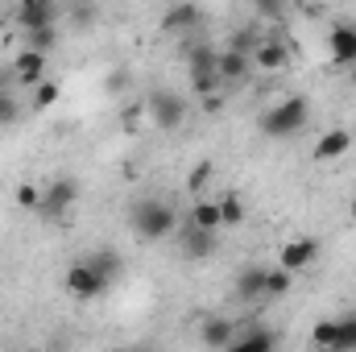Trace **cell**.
<instances>
[{"label": "cell", "instance_id": "f546056e", "mask_svg": "<svg viewBox=\"0 0 356 352\" xmlns=\"http://www.w3.org/2000/svg\"><path fill=\"white\" fill-rule=\"evenodd\" d=\"M29 46H33V50H50V46H54V25L29 29Z\"/></svg>", "mask_w": 356, "mask_h": 352}, {"label": "cell", "instance_id": "9a60e30c", "mask_svg": "<svg viewBox=\"0 0 356 352\" xmlns=\"http://www.w3.org/2000/svg\"><path fill=\"white\" fill-rule=\"evenodd\" d=\"M236 298H241V303L266 298V269H261V265H245V269L236 273Z\"/></svg>", "mask_w": 356, "mask_h": 352}, {"label": "cell", "instance_id": "83f0119b", "mask_svg": "<svg viewBox=\"0 0 356 352\" xmlns=\"http://www.w3.org/2000/svg\"><path fill=\"white\" fill-rule=\"evenodd\" d=\"M17 203L38 211V203H42V186H38V182H21V186H17Z\"/></svg>", "mask_w": 356, "mask_h": 352}, {"label": "cell", "instance_id": "6da1fadb", "mask_svg": "<svg viewBox=\"0 0 356 352\" xmlns=\"http://www.w3.org/2000/svg\"><path fill=\"white\" fill-rule=\"evenodd\" d=\"M175 228H178V211L166 199H141L133 207V232L141 241H166V237H175Z\"/></svg>", "mask_w": 356, "mask_h": 352}, {"label": "cell", "instance_id": "d6a6232c", "mask_svg": "<svg viewBox=\"0 0 356 352\" xmlns=\"http://www.w3.org/2000/svg\"><path fill=\"white\" fill-rule=\"evenodd\" d=\"M348 79H353V88H356V63H353V67H348Z\"/></svg>", "mask_w": 356, "mask_h": 352}, {"label": "cell", "instance_id": "5b68a950", "mask_svg": "<svg viewBox=\"0 0 356 352\" xmlns=\"http://www.w3.org/2000/svg\"><path fill=\"white\" fill-rule=\"evenodd\" d=\"M175 237H178V253H182L186 262H207V257L216 253V245H220L211 228H199V224H191V220H178Z\"/></svg>", "mask_w": 356, "mask_h": 352}, {"label": "cell", "instance_id": "7a4b0ae2", "mask_svg": "<svg viewBox=\"0 0 356 352\" xmlns=\"http://www.w3.org/2000/svg\"><path fill=\"white\" fill-rule=\"evenodd\" d=\"M307 120H311V104L302 95H282L266 116H261V133L266 137H294Z\"/></svg>", "mask_w": 356, "mask_h": 352}, {"label": "cell", "instance_id": "9c48e42d", "mask_svg": "<svg viewBox=\"0 0 356 352\" xmlns=\"http://www.w3.org/2000/svg\"><path fill=\"white\" fill-rule=\"evenodd\" d=\"M315 257H319V241H315V237H290V241H282V249H277V265L290 269V273L307 269Z\"/></svg>", "mask_w": 356, "mask_h": 352}, {"label": "cell", "instance_id": "3957f363", "mask_svg": "<svg viewBox=\"0 0 356 352\" xmlns=\"http://www.w3.org/2000/svg\"><path fill=\"white\" fill-rule=\"evenodd\" d=\"M145 116L154 120V129H162V133H170L178 129L182 120H186V104H182V95L170 88H154L145 95Z\"/></svg>", "mask_w": 356, "mask_h": 352}, {"label": "cell", "instance_id": "f1b7e54d", "mask_svg": "<svg viewBox=\"0 0 356 352\" xmlns=\"http://www.w3.org/2000/svg\"><path fill=\"white\" fill-rule=\"evenodd\" d=\"M216 178V170H211V162H199L195 170H191V178H186V191H203L207 182Z\"/></svg>", "mask_w": 356, "mask_h": 352}, {"label": "cell", "instance_id": "52a82bcc", "mask_svg": "<svg viewBox=\"0 0 356 352\" xmlns=\"http://www.w3.org/2000/svg\"><path fill=\"white\" fill-rule=\"evenodd\" d=\"M8 71H13V83H21V88H33V83H42V79H46V50H33V46H25L21 54H13Z\"/></svg>", "mask_w": 356, "mask_h": 352}, {"label": "cell", "instance_id": "277c9868", "mask_svg": "<svg viewBox=\"0 0 356 352\" xmlns=\"http://www.w3.org/2000/svg\"><path fill=\"white\" fill-rule=\"evenodd\" d=\"M75 203H79V182H75V178H54V182L42 186V203H38V211H42L46 220L63 224V220L71 216Z\"/></svg>", "mask_w": 356, "mask_h": 352}, {"label": "cell", "instance_id": "ffe728a7", "mask_svg": "<svg viewBox=\"0 0 356 352\" xmlns=\"http://www.w3.org/2000/svg\"><path fill=\"white\" fill-rule=\"evenodd\" d=\"M220 50H211V46H195L191 50V75H220Z\"/></svg>", "mask_w": 356, "mask_h": 352}, {"label": "cell", "instance_id": "8992f818", "mask_svg": "<svg viewBox=\"0 0 356 352\" xmlns=\"http://www.w3.org/2000/svg\"><path fill=\"white\" fill-rule=\"evenodd\" d=\"M104 290H108V278L91 265V257L88 262H75L71 269H67V294H71V298L88 303V298H99Z\"/></svg>", "mask_w": 356, "mask_h": 352}, {"label": "cell", "instance_id": "d6986e66", "mask_svg": "<svg viewBox=\"0 0 356 352\" xmlns=\"http://www.w3.org/2000/svg\"><path fill=\"white\" fill-rule=\"evenodd\" d=\"M186 220H191V224H199V228L220 232V228H224V224H220V199H199V203L186 211Z\"/></svg>", "mask_w": 356, "mask_h": 352}, {"label": "cell", "instance_id": "484cf974", "mask_svg": "<svg viewBox=\"0 0 356 352\" xmlns=\"http://www.w3.org/2000/svg\"><path fill=\"white\" fill-rule=\"evenodd\" d=\"M311 344H315V349H336V319H323V323H315V332H311Z\"/></svg>", "mask_w": 356, "mask_h": 352}, {"label": "cell", "instance_id": "1f68e13d", "mask_svg": "<svg viewBox=\"0 0 356 352\" xmlns=\"http://www.w3.org/2000/svg\"><path fill=\"white\" fill-rule=\"evenodd\" d=\"M348 220H353V224H356V199H353V203H348Z\"/></svg>", "mask_w": 356, "mask_h": 352}, {"label": "cell", "instance_id": "e575fe53", "mask_svg": "<svg viewBox=\"0 0 356 352\" xmlns=\"http://www.w3.org/2000/svg\"><path fill=\"white\" fill-rule=\"evenodd\" d=\"M353 145H356V125H353Z\"/></svg>", "mask_w": 356, "mask_h": 352}, {"label": "cell", "instance_id": "4316f807", "mask_svg": "<svg viewBox=\"0 0 356 352\" xmlns=\"http://www.w3.org/2000/svg\"><path fill=\"white\" fill-rule=\"evenodd\" d=\"M286 4H290V0H253V13H257L261 21H277V17L286 13Z\"/></svg>", "mask_w": 356, "mask_h": 352}, {"label": "cell", "instance_id": "ac0fdd59", "mask_svg": "<svg viewBox=\"0 0 356 352\" xmlns=\"http://www.w3.org/2000/svg\"><path fill=\"white\" fill-rule=\"evenodd\" d=\"M245 216H249V203H245L236 191L220 195V224H224V228H241V224H245Z\"/></svg>", "mask_w": 356, "mask_h": 352}, {"label": "cell", "instance_id": "4fadbf2b", "mask_svg": "<svg viewBox=\"0 0 356 352\" xmlns=\"http://www.w3.org/2000/svg\"><path fill=\"white\" fill-rule=\"evenodd\" d=\"M199 340H203L207 349H232V340H236V323H232V319L211 315V319H203V323H199Z\"/></svg>", "mask_w": 356, "mask_h": 352}, {"label": "cell", "instance_id": "7402d4cb", "mask_svg": "<svg viewBox=\"0 0 356 352\" xmlns=\"http://www.w3.org/2000/svg\"><path fill=\"white\" fill-rule=\"evenodd\" d=\"M290 286H294V273L290 269H266V298H282V294H290Z\"/></svg>", "mask_w": 356, "mask_h": 352}, {"label": "cell", "instance_id": "8fae6325", "mask_svg": "<svg viewBox=\"0 0 356 352\" xmlns=\"http://www.w3.org/2000/svg\"><path fill=\"white\" fill-rule=\"evenodd\" d=\"M327 54L336 67H353L356 63V25H336L327 33Z\"/></svg>", "mask_w": 356, "mask_h": 352}, {"label": "cell", "instance_id": "2e32d148", "mask_svg": "<svg viewBox=\"0 0 356 352\" xmlns=\"http://www.w3.org/2000/svg\"><path fill=\"white\" fill-rule=\"evenodd\" d=\"M17 25L29 33V29H42V25H54V8L42 4V0H21L17 8Z\"/></svg>", "mask_w": 356, "mask_h": 352}, {"label": "cell", "instance_id": "5bb4252c", "mask_svg": "<svg viewBox=\"0 0 356 352\" xmlns=\"http://www.w3.org/2000/svg\"><path fill=\"white\" fill-rule=\"evenodd\" d=\"M203 21V13H199V4H191V0H178L166 8V17H162V29L166 33H186V29H195Z\"/></svg>", "mask_w": 356, "mask_h": 352}, {"label": "cell", "instance_id": "d4e9b609", "mask_svg": "<svg viewBox=\"0 0 356 352\" xmlns=\"http://www.w3.org/2000/svg\"><path fill=\"white\" fill-rule=\"evenodd\" d=\"M348 349H356V315L336 319V352H348Z\"/></svg>", "mask_w": 356, "mask_h": 352}, {"label": "cell", "instance_id": "4dcf8cb0", "mask_svg": "<svg viewBox=\"0 0 356 352\" xmlns=\"http://www.w3.org/2000/svg\"><path fill=\"white\" fill-rule=\"evenodd\" d=\"M220 104H224V99H220V95H216V91H211V95H203V108H207V112H216V108H220Z\"/></svg>", "mask_w": 356, "mask_h": 352}, {"label": "cell", "instance_id": "836d02e7", "mask_svg": "<svg viewBox=\"0 0 356 352\" xmlns=\"http://www.w3.org/2000/svg\"><path fill=\"white\" fill-rule=\"evenodd\" d=\"M42 4H50V8H54V4H58V0H42Z\"/></svg>", "mask_w": 356, "mask_h": 352}, {"label": "cell", "instance_id": "e0dca14e", "mask_svg": "<svg viewBox=\"0 0 356 352\" xmlns=\"http://www.w3.org/2000/svg\"><path fill=\"white\" fill-rule=\"evenodd\" d=\"M249 54H253V67H261V71H282V67L290 63V54H286L282 42H261V46H253Z\"/></svg>", "mask_w": 356, "mask_h": 352}, {"label": "cell", "instance_id": "30bf717a", "mask_svg": "<svg viewBox=\"0 0 356 352\" xmlns=\"http://www.w3.org/2000/svg\"><path fill=\"white\" fill-rule=\"evenodd\" d=\"M220 79L224 83H241L249 71H253V54L245 50V46H228V50H220Z\"/></svg>", "mask_w": 356, "mask_h": 352}, {"label": "cell", "instance_id": "44dd1931", "mask_svg": "<svg viewBox=\"0 0 356 352\" xmlns=\"http://www.w3.org/2000/svg\"><path fill=\"white\" fill-rule=\"evenodd\" d=\"M58 95H63L58 79H50V75H46L42 83H33V104H29V108H33V112H46L50 104H58Z\"/></svg>", "mask_w": 356, "mask_h": 352}, {"label": "cell", "instance_id": "7c38bea8", "mask_svg": "<svg viewBox=\"0 0 356 352\" xmlns=\"http://www.w3.org/2000/svg\"><path fill=\"white\" fill-rule=\"evenodd\" d=\"M273 344H277V332H269V328H261V323L236 328V340H232L236 352H269Z\"/></svg>", "mask_w": 356, "mask_h": 352}, {"label": "cell", "instance_id": "ba28073f", "mask_svg": "<svg viewBox=\"0 0 356 352\" xmlns=\"http://www.w3.org/2000/svg\"><path fill=\"white\" fill-rule=\"evenodd\" d=\"M353 129H327L319 141H315V150H311V162H319V166H332V162H340L344 154H353Z\"/></svg>", "mask_w": 356, "mask_h": 352}, {"label": "cell", "instance_id": "cb8c5ba5", "mask_svg": "<svg viewBox=\"0 0 356 352\" xmlns=\"http://www.w3.org/2000/svg\"><path fill=\"white\" fill-rule=\"evenodd\" d=\"M25 116V108H21V99L13 95L8 88H0V125H17Z\"/></svg>", "mask_w": 356, "mask_h": 352}, {"label": "cell", "instance_id": "603a6c76", "mask_svg": "<svg viewBox=\"0 0 356 352\" xmlns=\"http://www.w3.org/2000/svg\"><path fill=\"white\" fill-rule=\"evenodd\" d=\"M91 265H95V269H99V273L108 278V286H112V282L120 278V257H116L112 249H95V257H91Z\"/></svg>", "mask_w": 356, "mask_h": 352}]
</instances>
